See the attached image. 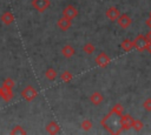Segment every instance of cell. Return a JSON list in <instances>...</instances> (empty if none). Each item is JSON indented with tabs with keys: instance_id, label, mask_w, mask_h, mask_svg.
Wrapping results in <instances>:
<instances>
[{
	"instance_id": "6da1fadb",
	"label": "cell",
	"mask_w": 151,
	"mask_h": 135,
	"mask_svg": "<svg viewBox=\"0 0 151 135\" xmlns=\"http://www.w3.org/2000/svg\"><path fill=\"white\" fill-rule=\"evenodd\" d=\"M133 117L130 114H122L119 116V124H120V129L122 130H129L130 128H132V123H133Z\"/></svg>"
},
{
	"instance_id": "7a4b0ae2",
	"label": "cell",
	"mask_w": 151,
	"mask_h": 135,
	"mask_svg": "<svg viewBox=\"0 0 151 135\" xmlns=\"http://www.w3.org/2000/svg\"><path fill=\"white\" fill-rule=\"evenodd\" d=\"M146 45H147V40L143 34L137 35L133 40V48H136L138 52H144L146 48Z\"/></svg>"
},
{
	"instance_id": "3957f363",
	"label": "cell",
	"mask_w": 151,
	"mask_h": 135,
	"mask_svg": "<svg viewBox=\"0 0 151 135\" xmlns=\"http://www.w3.org/2000/svg\"><path fill=\"white\" fill-rule=\"evenodd\" d=\"M21 95L26 101H33L38 96V92L33 86H27V87H25L22 89Z\"/></svg>"
},
{
	"instance_id": "277c9868",
	"label": "cell",
	"mask_w": 151,
	"mask_h": 135,
	"mask_svg": "<svg viewBox=\"0 0 151 135\" xmlns=\"http://www.w3.org/2000/svg\"><path fill=\"white\" fill-rule=\"evenodd\" d=\"M50 0H32V6L40 13H44L50 7Z\"/></svg>"
},
{
	"instance_id": "5b68a950",
	"label": "cell",
	"mask_w": 151,
	"mask_h": 135,
	"mask_svg": "<svg viewBox=\"0 0 151 135\" xmlns=\"http://www.w3.org/2000/svg\"><path fill=\"white\" fill-rule=\"evenodd\" d=\"M110 61H111L110 56H109L106 53H104V52L99 53V54L97 55V58H96V63H97V66H99V67H101V68L107 67L109 63H110Z\"/></svg>"
},
{
	"instance_id": "8992f818",
	"label": "cell",
	"mask_w": 151,
	"mask_h": 135,
	"mask_svg": "<svg viewBox=\"0 0 151 135\" xmlns=\"http://www.w3.org/2000/svg\"><path fill=\"white\" fill-rule=\"evenodd\" d=\"M117 23L120 28L125 29V28H129L132 23V19L127 15V14H120L119 18L117 19Z\"/></svg>"
},
{
	"instance_id": "52a82bcc",
	"label": "cell",
	"mask_w": 151,
	"mask_h": 135,
	"mask_svg": "<svg viewBox=\"0 0 151 135\" xmlns=\"http://www.w3.org/2000/svg\"><path fill=\"white\" fill-rule=\"evenodd\" d=\"M77 15H78V11L72 5H68V6H66L63 9V16H65L67 19H71L72 20V19L77 18Z\"/></svg>"
},
{
	"instance_id": "ba28073f",
	"label": "cell",
	"mask_w": 151,
	"mask_h": 135,
	"mask_svg": "<svg viewBox=\"0 0 151 135\" xmlns=\"http://www.w3.org/2000/svg\"><path fill=\"white\" fill-rule=\"evenodd\" d=\"M119 15H120V12H119V9H118L117 7H114V6L109 7L107 11H106V16H107V19H110L111 21H116V20L119 18Z\"/></svg>"
},
{
	"instance_id": "9c48e42d",
	"label": "cell",
	"mask_w": 151,
	"mask_h": 135,
	"mask_svg": "<svg viewBox=\"0 0 151 135\" xmlns=\"http://www.w3.org/2000/svg\"><path fill=\"white\" fill-rule=\"evenodd\" d=\"M57 25H58V27H59L61 31H67V29L71 28V26H72V20H71V19H67V18H65V16H63V18H60V19L58 20Z\"/></svg>"
},
{
	"instance_id": "30bf717a",
	"label": "cell",
	"mask_w": 151,
	"mask_h": 135,
	"mask_svg": "<svg viewBox=\"0 0 151 135\" xmlns=\"http://www.w3.org/2000/svg\"><path fill=\"white\" fill-rule=\"evenodd\" d=\"M46 131L50 134H58L60 131V127L55 121H51L46 124Z\"/></svg>"
},
{
	"instance_id": "8fae6325",
	"label": "cell",
	"mask_w": 151,
	"mask_h": 135,
	"mask_svg": "<svg viewBox=\"0 0 151 135\" xmlns=\"http://www.w3.org/2000/svg\"><path fill=\"white\" fill-rule=\"evenodd\" d=\"M103 100H104V96H103L99 92H94V93H92L91 96H90V101H91L94 106L100 104V103L103 102Z\"/></svg>"
},
{
	"instance_id": "7c38bea8",
	"label": "cell",
	"mask_w": 151,
	"mask_h": 135,
	"mask_svg": "<svg viewBox=\"0 0 151 135\" xmlns=\"http://www.w3.org/2000/svg\"><path fill=\"white\" fill-rule=\"evenodd\" d=\"M1 97L6 102L11 101L13 99V92H12V89L11 88H6V87H1Z\"/></svg>"
},
{
	"instance_id": "4fadbf2b",
	"label": "cell",
	"mask_w": 151,
	"mask_h": 135,
	"mask_svg": "<svg viewBox=\"0 0 151 135\" xmlns=\"http://www.w3.org/2000/svg\"><path fill=\"white\" fill-rule=\"evenodd\" d=\"M74 53H76V49L71 46V45H66V46H64L63 48H61V54L65 56V58H71V56H73L74 55Z\"/></svg>"
},
{
	"instance_id": "5bb4252c",
	"label": "cell",
	"mask_w": 151,
	"mask_h": 135,
	"mask_svg": "<svg viewBox=\"0 0 151 135\" xmlns=\"http://www.w3.org/2000/svg\"><path fill=\"white\" fill-rule=\"evenodd\" d=\"M1 21H2L5 25L9 26V25L13 23V21H14V15H13L11 12H5V13L1 15Z\"/></svg>"
},
{
	"instance_id": "9a60e30c",
	"label": "cell",
	"mask_w": 151,
	"mask_h": 135,
	"mask_svg": "<svg viewBox=\"0 0 151 135\" xmlns=\"http://www.w3.org/2000/svg\"><path fill=\"white\" fill-rule=\"evenodd\" d=\"M120 47L124 52H130L132 48H133V41L130 40V39H125L123 40V42L120 43Z\"/></svg>"
},
{
	"instance_id": "2e32d148",
	"label": "cell",
	"mask_w": 151,
	"mask_h": 135,
	"mask_svg": "<svg viewBox=\"0 0 151 135\" xmlns=\"http://www.w3.org/2000/svg\"><path fill=\"white\" fill-rule=\"evenodd\" d=\"M57 75H58V73H57V70L53 69V68H47V70L45 72V76H46V79L50 80V81H54L55 77H57Z\"/></svg>"
},
{
	"instance_id": "e0dca14e",
	"label": "cell",
	"mask_w": 151,
	"mask_h": 135,
	"mask_svg": "<svg viewBox=\"0 0 151 135\" xmlns=\"http://www.w3.org/2000/svg\"><path fill=\"white\" fill-rule=\"evenodd\" d=\"M60 77H61V81H63V82H70V81L72 80L73 75H72L71 72H68V70H64V72L61 73V75H60Z\"/></svg>"
},
{
	"instance_id": "ac0fdd59",
	"label": "cell",
	"mask_w": 151,
	"mask_h": 135,
	"mask_svg": "<svg viewBox=\"0 0 151 135\" xmlns=\"http://www.w3.org/2000/svg\"><path fill=\"white\" fill-rule=\"evenodd\" d=\"M94 46L91 43V42H87V43H85L84 46H83V50L86 53V54H92L93 52H94Z\"/></svg>"
},
{
	"instance_id": "d6986e66",
	"label": "cell",
	"mask_w": 151,
	"mask_h": 135,
	"mask_svg": "<svg viewBox=\"0 0 151 135\" xmlns=\"http://www.w3.org/2000/svg\"><path fill=\"white\" fill-rule=\"evenodd\" d=\"M144 127V123L140 121V120H133V123H132V128L136 130V131H139L142 130Z\"/></svg>"
},
{
	"instance_id": "ffe728a7",
	"label": "cell",
	"mask_w": 151,
	"mask_h": 135,
	"mask_svg": "<svg viewBox=\"0 0 151 135\" xmlns=\"http://www.w3.org/2000/svg\"><path fill=\"white\" fill-rule=\"evenodd\" d=\"M14 86H15V82H14V80H13V79L8 77V79L4 80V85H2V87H6V88H11V89H13V87H14Z\"/></svg>"
},
{
	"instance_id": "44dd1931",
	"label": "cell",
	"mask_w": 151,
	"mask_h": 135,
	"mask_svg": "<svg viewBox=\"0 0 151 135\" xmlns=\"http://www.w3.org/2000/svg\"><path fill=\"white\" fill-rule=\"evenodd\" d=\"M11 134H12V135H15V134H22V135H24V134H26V130H24L21 126H15V127L11 130Z\"/></svg>"
},
{
	"instance_id": "7402d4cb",
	"label": "cell",
	"mask_w": 151,
	"mask_h": 135,
	"mask_svg": "<svg viewBox=\"0 0 151 135\" xmlns=\"http://www.w3.org/2000/svg\"><path fill=\"white\" fill-rule=\"evenodd\" d=\"M81 128H83L84 130H90V129L92 128V122H91L90 120H84V121L81 122Z\"/></svg>"
},
{
	"instance_id": "603a6c76",
	"label": "cell",
	"mask_w": 151,
	"mask_h": 135,
	"mask_svg": "<svg viewBox=\"0 0 151 135\" xmlns=\"http://www.w3.org/2000/svg\"><path fill=\"white\" fill-rule=\"evenodd\" d=\"M143 108H144L146 112H151V97L146 99V100L143 102Z\"/></svg>"
},
{
	"instance_id": "cb8c5ba5",
	"label": "cell",
	"mask_w": 151,
	"mask_h": 135,
	"mask_svg": "<svg viewBox=\"0 0 151 135\" xmlns=\"http://www.w3.org/2000/svg\"><path fill=\"white\" fill-rule=\"evenodd\" d=\"M145 23H146V26L151 29V16H149L147 19H146V21H145Z\"/></svg>"
},
{
	"instance_id": "d4e9b609",
	"label": "cell",
	"mask_w": 151,
	"mask_h": 135,
	"mask_svg": "<svg viewBox=\"0 0 151 135\" xmlns=\"http://www.w3.org/2000/svg\"><path fill=\"white\" fill-rule=\"evenodd\" d=\"M145 50H147L150 54H151V41H147V45H146V48Z\"/></svg>"
},
{
	"instance_id": "484cf974",
	"label": "cell",
	"mask_w": 151,
	"mask_h": 135,
	"mask_svg": "<svg viewBox=\"0 0 151 135\" xmlns=\"http://www.w3.org/2000/svg\"><path fill=\"white\" fill-rule=\"evenodd\" d=\"M145 38H146V40H147V41H151V29H150V31L146 33Z\"/></svg>"
},
{
	"instance_id": "4316f807",
	"label": "cell",
	"mask_w": 151,
	"mask_h": 135,
	"mask_svg": "<svg viewBox=\"0 0 151 135\" xmlns=\"http://www.w3.org/2000/svg\"><path fill=\"white\" fill-rule=\"evenodd\" d=\"M0 97H1V87H0Z\"/></svg>"
},
{
	"instance_id": "83f0119b",
	"label": "cell",
	"mask_w": 151,
	"mask_h": 135,
	"mask_svg": "<svg viewBox=\"0 0 151 135\" xmlns=\"http://www.w3.org/2000/svg\"><path fill=\"white\" fill-rule=\"evenodd\" d=\"M150 16H151V12H150Z\"/></svg>"
}]
</instances>
